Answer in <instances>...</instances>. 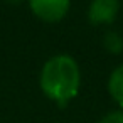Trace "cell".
Listing matches in <instances>:
<instances>
[{
  "mask_svg": "<svg viewBox=\"0 0 123 123\" xmlns=\"http://www.w3.org/2000/svg\"><path fill=\"white\" fill-rule=\"evenodd\" d=\"M9 2H20V0H9Z\"/></svg>",
  "mask_w": 123,
  "mask_h": 123,
  "instance_id": "cell-7",
  "label": "cell"
},
{
  "mask_svg": "<svg viewBox=\"0 0 123 123\" xmlns=\"http://www.w3.org/2000/svg\"><path fill=\"white\" fill-rule=\"evenodd\" d=\"M32 12L44 22H59L69 10V0H29Z\"/></svg>",
  "mask_w": 123,
  "mask_h": 123,
  "instance_id": "cell-2",
  "label": "cell"
},
{
  "mask_svg": "<svg viewBox=\"0 0 123 123\" xmlns=\"http://www.w3.org/2000/svg\"><path fill=\"white\" fill-rule=\"evenodd\" d=\"M108 91H110L111 98L123 108V64L118 66L111 73V76L108 79Z\"/></svg>",
  "mask_w": 123,
  "mask_h": 123,
  "instance_id": "cell-4",
  "label": "cell"
},
{
  "mask_svg": "<svg viewBox=\"0 0 123 123\" xmlns=\"http://www.w3.org/2000/svg\"><path fill=\"white\" fill-rule=\"evenodd\" d=\"M120 10L118 0H93L89 4L88 17L91 24H111Z\"/></svg>",
  "mask_w": 123,
  "mask_h": 123,
  "instance_id": "cell-3",
  "label": "cell"
},
{
  "mask_svg": "<svg viewBox=\"0 0 123 123\" xmlns=\"http://www.w3.org/2000/svg\"><path fill=\"white\" fill-rule=\"evenodd\" d=\"M79 84H81L79 66L68 54L51 57L41 71V88L44 94L52 101H56L61 108L66 106L78 94Z\"/></svg>",
  "mask_w": 123,
  "mask_h": 123,
  "instance_id": "cell-1",
  "label": "cell"
},
{
  "mask_svg": "<svg viewBox=\"0 0 123 123\" xmlns=\"http://www.w3.org/2000/svg\"><path fill=\"white\" fill-rule=\"evenodd\" d=\"M99 123H123V111H111L108 115H105Z\"/></svg>",
  "mask_w": 123,
  "mask_h": 123,
  "instance_id": "cell-6",
  "label": "cell"
},
{
  "mask_svg": "<svg viewBox=\"0 0 123 123\" xmlns=\"http://www.w3.org/2000/svg\"><path fill=\"white\" fill-rule=\"evenodd\" d=\"M105 47L113 52V54H118L121 49H123V39L116 34V32H108L105 36Z\"/></svg>",
  "mask_w": 123,
  "mask_h": 123,
  "instance_id": "cell-5",
  "label": "cell"
}]
</instances>
